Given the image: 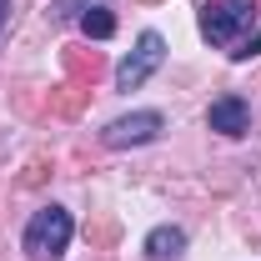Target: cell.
<instances>
[{"label":"cell","mask_w":261,"mask_h":261,"mask_svg":"<svg viewBox=\"0 0 261 261\" xmlns=\"http://www.w3.org/2000/svg\"><path fill=\"white\" fill-rule=\"evenodd\" d=\"M70 231H75V221H70L65 206H40L31 221H25V251L35 261H56L70 246Z\"/></svg>","instance_id":"1"},{"label":"cell","mask_w":261,"mask_h":261,"mask_svg":"<svg viewBox=\"0 0 261 261\" xmlns=\"http://www.w3.org/2000/svg\"><path fill=\"white\" fill-rule=\"evenodd\" d=\"M256 25V0H221V5H206L201 10V35L211 45H231L241 31Z\"/></svg>","instance_id":"2"},{"label":"cell","mask_w":261,"mask_h":261,"mask_svg":"<svg viewBox=\"0 0 261 261\" xmlns=\"http://www.w3.org/2000/svg\"><path fill=\"white\" fill-rule=\"evenodd\" d=\"M161 61H166V40L156 31H146L141 40H136V50L116 65V91H136V86H146V81L156 75V65H161Z\"/></svg>","instance_id":"3"},{"label":"cell","mask_w":261,"mask_h":261,"mask_svg":"<svg viewBox=\"0 0 261 261\" xmlns=\"http://www.w3.org/2000/svg\"><path fill=\"white\" fill-rule=\"evenodd\" d=\"M161 130H166V116H161V111H130V116H116L111 126L100 130V141L116 146V151H126V146H151Z\"/></svg>","instance_id":"4"},{"label":"cell","mask_w":261,"mask_h":261,"mask_svg":"<svg viewBox=\"0 0 261 261\" xmlns=\"http://www.w3.org/2000/svg\"><path fill=\"white\" fill-rule=\"evenodd\" d=\"M206 126L221 130V136H246V130H251V111H246V100H241V96H221V100H211Z\"/></svg>","instance_id":"5"},{"label":"cell","mask_w":261,"mask_h":261,"mask_svg":"<svg viewBox=\"0 0 261 261\" xmlns=\"http://www.w3.org/2000/svg\"><path fill=\"white\" fill-rule=\"evenodd\" d=\"M181 251H186V231L181 226H156L146 236V256L151 261H176Z\"/></svg>","instance_id":"6"},{"label":"cell","mask_w":261,"mask_h":261,"mask_svg":"<svg viewBox=\"0 0 261 261\" xmlns=\"http://www.w3.org/2000/svg\"><path fill=\"white\" fill-rule=\"evenodd\" d=\"M81 31L91 35V40H106V35L116 31V15H111L106 5H96V10H86V15H81Z\"/></svg>","instance_id":"7"},{"label":"cell","mask_w":261,"mask_h":261,"mask_svg":"<svg viewBox=\"0 0 261 261\" xmlns=\"http://www.w3.org/2000/svg\"><path fill=\"white\" fill-rule=\"evenodd\" d=\"M236 56H241V61H246V56H261V35H251V40H246V45H241Z\"/></svg>","instance_id":"8"},{"label":"cell","mask_w":261,"mask_h":261,"mask_svg":"<svg viewBox=\"0 0 261 261\" xmlns=\"http://www.w3.org/2000/svg\"><path fill=\"white\" fill-rule=\"evenodd\" d=\"M5 10H10V0H0V20H5Z\"/></svg>","instance_id":"9"}]
</instances>
